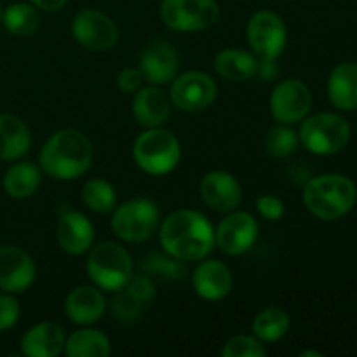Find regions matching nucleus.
I'll use <instances>...</instances> for the list:
<instances>
[{
    "label": "nucleus",
    "instance_id": "f257e3e1",
    "mask_svg": "<svg viewBox=\"0 0 357 357\" xmlns=\"http://www.w3.org/2000/svg\"><path fill=\"white\" fill-rule=\"evenodd\" d=\"M159 239L164 251L171 257L197 261L208 257L215 248V229L202 213L178 209L164 220Z\"/></svg>",
    "mask_w": 357,
    "mask_h": 357
},
{
    "label": "nucleus",
    "instance_id": "f03ea898",
    "mask_svg": "<svg viewBox=\"0 0 357 357\" xmlns=\"http://www.w3.org/2000/svg\"><path fill=\"white\" fill-rule=\"evenodd\" d=\"M94 150L86 135L77 129L54 132L40 150V167L56 180H75L87 173L93 164Z\"/></svg>",
    "mask_w": 357,
    "mask_h": 357
},
{
    "label": "nucleus",
    "instance_id": "7ed1b4c3",
    "mask_svg": "<svg viewBox=\"0 0 357 357\" xmlns=\"http://www.w3.org/2000/svg\"><path fill=\"white\" fill-rule=\"evenodd\" d=\"M357 202V187L344 174H321L305 183L303 204L316 218L335 222L347 215Z\"/></svg>",
    "mask_w": 357,
    "mask_h": 357
},
{
    "label": "nucleus",
    "instance_id": "20e7f679",
    "mask_svg": "<svg viewBox=\"0 0 357 357\" xmlns=\"http://www.w3.org/2000/svg\"><path fill=\"white\" fill-rule=\"evenodd\" d=\"M132 157L142 171L152 176H164L180 162L181 146L171 131L162 128H150L136 138Z\"/></svg>",
    "mask_w": 357,
    "mask_h": 357
},
{
    "label": "nucleus",
    "instance_id": "39448f33",
    "mask_svg": "<svg viewBox=\"0 0 357 357\" xmlns=\"http://www.w3.org/2000/svg\"><path fill=\"white\" fill-rule=\"evenodd\" d=\"M87 275L103 291H119L132 278L131 255L121 244L105 241L91 250L87 258Z\"/></svg>",
    "mask_w": 357,
    "mask_h": 357
},
{
    "label": "nucleus",
    "instance_id": "423d86ee",
    "mask_svg": "<svg viewBox=\"0 0 357 357\" xmlns=\"http://www.w3.org/2000/svg\"><path fill=\"white\" fill-rule=\"evenodd\" d=\"M298 139L310 153L333 155L347 146L351 126L342 115L323 112L303 119Z\"/></svg>",
    "mask_w": 357,
    "mask_h": 357
},
{
    "label": "nucleus",
    "instance_id": "0eeeda50",
    "mask_svg": "<svg viewBox=\"0 0 357 357\" xmlns=\"http://www.w3.org/2000/svg\"><path fill=\"white\" fill-rule=\"evenodd\" d=\"M159 225V209L150 199H131L112 216V230L124 243H145Z\"/></svg>",
    "mask_w": 357,
    "mask_h": 357
},
{
    "label": "nucleus",
    "instance_id": "6e6552de",
    "mask_svg": "<svg viewBox=\"0 0 357 357\" xmlns=\"http://www.w3.org/2000/svg\"><path fill=\"white\" fill-rule=\"evenodd\" d=\"M160 17L174 31H201L218 21L220 6L215 0H162Z\"/></svg>",
    "mask_w": 357,
    "mask_h": 357
},
{
    "label": "nucleus",
    "instance_id": "1a4fd4ad",
    "mask_svg": "<svg viewBox=\"0 0 357 357\" xmlns=\"http://www.w3.org/2000/svg\"><path fill=\"white\" fill-rule=\"evenodd\" d=\"M248 42L261 59H278L288 42V30L281 16L272 10H258L248 21Z\"/></svg>",
    "mask_w": 357,
    "mask_h": 357
},
{
    "label": "nucleus",
    "instance_id": "9d476101",
    "mask_svg": "<svg viewBox=\"0 0 357 357\" xmlns=\"http://www.w3.org/2000/svg\"><path fill=\"white\" fill-rule=\"evenodd\" d=\"M216 100V82L204 72L190 70L173 79L171 103L183 112H199Z\"/></svg>",
    "mask_w": 357,
    "mask_h": 357
},
{
    "label": "nucleus",
    "instance_id": "9b49d317",
    "mask_svg": "<svg viewBox=\"0 0 357 357\" xmlns=\"http://www.w3.org/2000/svg\"><path fill=\"white\" fill-rule=\"evenodd\" d=\"M312 93L302 80L289 79L278 84L271 94V114L281 124H296L309 115Z\"/></svg>",
    "mask_w": 357,
    "mask_h": 357
},
{
    "label": "nucleus",
    "instance_id": "f8f14e48",
    "mask_svg": "<svg viewBox=\"0 0 357 357\" xmlns=\"http://www.w3.org/2000/svg\"><path fill=\"white\" fill-rule=\"evenodd\" d=\"M73 38L91 51H107L119 40V30L107 14L96 9H84L72 23Z\"/></svg>",
    "mask_w": 357,
    "mask_h": 357
},
{
    "label": "nucleus",
    "instance_id": "ddd939ff",
    "mask_svg": "<svg viewBox=\"0 0 357 357\" xmlns=\"http://www.w3.org/2000/svg\"><path fill=\"white\" fill-rule=\"evenodd\" d=\"M258 239V223L251 215L230 211L215 230V244L230 257L244 255Z\"/></svg>",
    "mask_w": 357,
    "mask_h": 357
},
{
    "label": "nucleus",
    "instance_id": "4468645a",
    "mask_svg": "<svg viewBox=\"0 0 357 357\" xmlns=\"http://www.w3.org/2000/svg\"><path fill=\"white\" fill-rule=\"evenodd\" d=\"M37 267L30 255L17 246H0V289L10 295L23 293L33 284Z\"/></svg>",
    "mask_w": 357,
    "mask_h": 357
},
{
    "label": "nucleus",
    "instance_id": "2eb2a0df",
    "mask_svg": "<svg viewBox=\"0 0 357 357\" xmlns=\"http://www.w3.org/2000/svg\"><path fill=\"white\" fill-rule=\"evenodd\" d=\"M199 190L206 206L218 213L234 211L243 199L239 181L227 171H211L206 174Z\"/></svg>",
    "mask_w": 357,
    "mask_h": 357
},
{
    "label": "nucleus",
    "instance_id": "dca6fc26",
    "mask_svg": "<svg viewBox=\"0 0 357 357\" xmlns=\"http://www.w3.org/2000/svg\"><path fill=\"white\" fill-rule=\"evenodd\" d=\"M178 68H180V59L169 42H152L143 51L139 70L143 73V79H146L153 86L173 82L174 77L178 75Z\"/></svg>",
    "mask_w": 357,
    "mask_h": 357
},
{
    "label": "nucleus",
    "instance_id": "f3484780",
    "mask_svg": "<svg viewBox=\"0 0 357 357\" xmlns=\"http://www.w3.org/2000/svg\"><path fill=\"white\" fill-rule=\"evenodd\" d=\"M56 236L58 243L65 253L82 255L91 250L94 241V227L87 216L82 213L70 211L59 218L58 227H56Z\"/></svg>",
    "mask_w": 357,
    "mask_h": 357
},
{
    "label": "nucleus",
    "instance_id": "a211bd4d",
    "mask_svg": "<svg viewBox=\"0 0 357 357\" xmlns=\"http://www.w3.org/2000/svg\"><path fill=\"white\" fill-rule=\"evenodd\" d=\"M194 289L201 298L215 302L232 291L234 278L230 268L218 260H206L194 271Z\"/></svg>",
    "mask_w": 357,
    "mask_h": 357
},
{
    "label": "nucleus",
    "instance_id": "6ab92c4d",
    "mask_svg": "<svg viewBox=\"0 0 357 357\" xmlns=\"http://www.w3.org/2000/svg\"><path fill=\"white\" fill-rule=\"evenodd\" d=\"M107 310V300L98 286H77L65 300V312L75 324H93Z\"/></svg>",
    "mask_w": 357,
    "mask_h": 357
},
{
    "label": "nucleus",
    "instance_id": "aec40b11",
    "mask_svg": "<svg viewBox=\"0 0 357 357\" xmlns=\"http://www.w3.org/2000/svg\"><path fill=\"white\" fill-rule=\"evenodd\" d=\"M65 331L56 323H40L24 333L21 354L26 357H56L65 351Z\"/></svg>",
    "mask_w": 357,
    "mask_h": 357
},
{
    "label": "nucleus",
    "instance_id": "412c9836",
    "mask_svg": "<svg viewBox=\"0 0 357 357\" xmlns=\"http://www.w3.org/2000/svg\"><path fill=\"white\" fill-rule=\"evenodd\" d=\"M171 112L169 98L157 86L138 89L132 100V115L143 128H160Z\"/></svg>",
    "mask_w": 357,
    "mask_h": 357
},
{
    "label": "nucleus",
    "instance_id": "4be33fe9",
    "mask_svg": "<svg viewBox=\"0 0 357 357\" xmlns=\"http://www.w3.org/2000/svg\"><path fill=\"white\" fill-rule=\"evenodd\" d=\"M328 96L337 108L345 112L357 108V63H340L328 77Z\"/></svg>",
    "mask_w": 357,
    "mask_h": 357
},
{
    "label": "nucleus",
    "instance_id": "5701e85b",
    "mask_svg": "<svg viewBox=\"0 0 357 357\" xmlns=\"http://www.w3.org/2000/svg\"><path fill=\"white\" fill-rule=\"evenodd\" d=\"M31 132L20 117L0 114V160H17L30 150Z\"/></svg>",
    "mask_w": 357,
    "mask_h": 357
},
{
    "label": "nucleus",
    "instance_id": "b1692460",
    "mask_svg": "<svg viewBox=\"0 0 357 357\" xmlns=\"http://www.w3.org/2000/svg\"><path fill=\"white\" fill-rule=\"evenodd\" d=\"M215 70L227 80H250L258 72V59L244 49H223L215 56Z\"/></svg>",
    "mask_w": 357,
    "mask_h": 357
},
{
    "label": "nucleus",
    "instance_id": "393cba45",
    "mask_svg": "<svg viewBox=\"0 0 357 357\" xmlns=\"http://www.w3.org/2000/svg\"><path fill=\"white\" fill-rule=\"evenodd\" d=\"M68 357H107L112 352L110 338L98 330H79L65 342Z\"/></svg>",
    "mask_w": 357,
    "mask_h": 357
},
{
    "label": "nucleus",
    "instance_id": "a878e982",
    "mask_svg": "<svg viewBox=\"0 0 357 357\" xmlns=\"http://www.w3.org/2000/svg\"><path fill=\"white\" fill-rule=\"evenodd\" d=\"M40 171L31 162H17L3 174V190L14 199H26L37 192Z\"/></svg>",
    "mask_w": 357,
    "mask_h": 357
},
{
    "label": "nucleus",
    "instance_id": "bb28decb",
    "mask_svg": "<svg viewBox=\"0 0 357 357\" xmlns=\"http://www.w3.org/2000/svg\"><path fill=\"white\" fill-rule=\"evenodd\" d=\"M289 321L288 312L281 307H268V309L261 310L253 321V333L258 340L261 342H278L284 337L289 331Z\"/></svg>",
    "mask_w": 357,
    "mask_h": 357
},
{
    "label": "nucleus",
    "instance_id": "cd10ccee",
    "mask_svg": "<svg viewBox=\"0 0 357 357\" xmlns=\"http://www.w3.org/2000/svg\"><path fill=\"white\" fill-rule=\"evenodd\" d=\"M2 23L9 33L16 35V37H30L37 31L38 24H40V17H38L35 6L17 2L3 10Z\"/></svg>",
    "mask_w": 357,
    "mask_h": 357
},
{
    "label": "nucleus",
    "instance_id": "c85d7f7f",
    "mask_svg": "<svg viewBox=\"0 0 357 357\" xmlns=\"http://www.w3.org/2000/svg\"><path fill=\"white\" fill-rule=\"evenodd\" d=\"M82 201L91 211L107 215L117 204V194L108 181L93 178L82 188Z\"/></svg>",
    "mask_w": 357,
    "mask_h": 357
},
{
    "label": "nucleus",
    "instance_id": "c756f323",
    "mask_svg": "<svg viewBox=\"0 0 357 357\" xmlns=\"http://www.w3.org/2000/svg\"><path fill=\"white\" fill-rule=\"evenodd\" d=\"M143 271L146 272V275L171 279V281L183 279L185 274H187V267H185L183 260L171 257V255H152V257L145 258Z\"/></svg>",
    "mask_w": 357,
    "mask_h": 357
},
{
    "label": "nucleus",
    "instance_id": "7c9ffc66",
    "mask_svg": "<svg viewBox=\"0 0 357 357\" xmlns=\"http://www.w3.org/2000/svg\"><path fill=\"white\" fill-rule=\"evenodd\" d=\"M298 142V135L291 128L278 126V128H272L265 136V150L268 155L282 159L295 152Z\"/></svg>",
    "mask_w": 357,
    "mask_h": 357
},
{
    "label": "nucleus",
    "instance_id": "2f4dec72",
    "mask_svg": "<svg viewBox=\"0 0 357 357\" xmlns=\"http://www.w3.org/2000/svg\"><path fill=\"white\" fill-rule=\"evenodd\" d=\"M223 357H265V351L261 340L257 337H250V335H237V337L230 338L225 344L222 351Z\"/></svg>",
    "mask_w": 357,
    "mask_h": 357
},
{
    "label": "nucleus",
    "instance_id": "473e14b6",
    "mask_svg": "<svg viewBox=\"0 0 357 357\" xmlns=\"http://www.w3.org/2000/svg\"><path fill=\"white\" fill-rule=\"evenodd\" d=\"M115 293H117V295H115L114 302H112L114 316L117 317L119 321H124V323H131V321L138 319V317L142 316L143 310L142 303L136 302V300L126 291V288L119 289V291Z\"/></svg>",
    "mask_w": 357,
    "mask_h": 357
},
{
    "label": "nucleus",
    "instance_id": "72a5a7b5",
    "mask_svg": "<svg viewBox=\"0 0 357 357\" xmlns=\"http://www.w3.org/2000/svg\"><path fill=\"white\" fill-rule=\"evenodd\" d=\"M124 288L126 291H128L136 302L142 303V305H146V303L152 302V300L155 298V288H153V282L152 279H150V275L131 278Z\"/></svg>",
    "mask_w": 357,
    "mask_h": 357
},
{
    "label": "nucleus",
    "instance_id": "f704fd0d",
    "mask_svg": "<svg viewBox=\"0 0 357 357\" xmlns=\"http://www.w3.org/2000/svg\"><path fill=\"white\" fill-rule=\"evenodd\" d=\"M21 314L20 302L10 295H0V333L10 330Z\"/></svg>",
    "mask_w": 357,
    "mask_h": 357
},
{
    "label": "nucleus",
    "instance_id": "c9c22d12",
    "mask_svg": "<svg viewBox=\"0 0 357 357\" xmlns=\"http://www.w3.org/2000/svg\"><path fill=\"white\" fill-rule=\"evenodd\" d=\"M257 209L268 222H278L284 216V202L275 195H261L257 199Z\"/></svg>",
    "mask_w": 357,
    "mask_h": 357
},
{
    "label": "nucleus",
    "instance_id": "e433bc0d",
    "mask_svg": "<svg viewBox=\"0 0 357 357\" xmlns=\"http://www.w3.org/2000/svg\"><path fill=\"white\" fill-rule=\"evenodd\" d=\"M143 80L145 79H143L142 70L126 68L117 75V87L124 93H136L142 87Z\"/></svg>",
    "mask_w": 357,
    "mask_h": 357
},
{
    "label": "nucleus",
    "instance_id": "4c0bfd02",
    "mask_svg": "<svg viewBox=\"0 0 357 357\" xmlns=\"http://www.w3.org/2000/svg\"><path fill=\"white\" fill-rule=\"evenodd\" d=\"M275 59H258V72L257 75H260L264 80H272L278 75V65H275Z\"/></svg>",
    "mask_w": 357,
    "mask_h": 357
},
{
    "label": "nucleus",
    "instance_id": "58836bf2",
    "mask_svg": "<svg viewBox=\"0 0 357 357\" xmlns=\"http://www.w3.org/2000/svg\"><path fill=\"white\" fill-rule=\"evenodd\" d=\"M68 0H31L35 7L42 10H59L63 6H66Z\"/></svg>",
    "mask_w": 357,
    "mask_h": 357
},
{
    "label": "nucleus",
    "instance_id": "ea45409f",
    "mask_svg": "<svg viewBox=\"0 0 357 357\" xmlns=\"http://www.w3.org/2000/svg\"><path fill=\"white\" fill-rule=\"evenodd\" d=\"M323 357V354H321V352H317V351H303V352H300V357Z\"/></svg>",
    "mask_w": 357,
    "mask_h": 357
},
{
    "label": "nucleus",
    "instance_id": "a19ab883",
    "mask_svg": "<svg viewBox=\"0 0 357 357\" xmlns=\"http://www.w3.org/2000/svg\"><path fill=\"white\" fill-rule=\"evenodd\" d=\"M0 21H2V9H0Z\"/></svg>",
    "mask_w": 357,
    "mask_h": 357
}]
</instances>
